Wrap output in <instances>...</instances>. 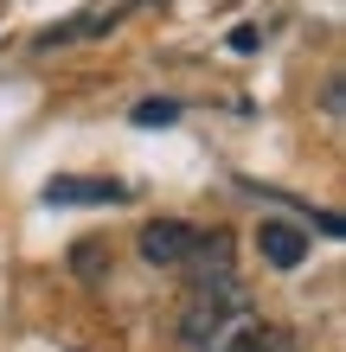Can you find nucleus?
I'll return each instance as SVG.
<instances>
[{
	"instance_id": "1",
	"label": "nucleus",
	"mask_w": 346,
	"mask_h": 352,
	"mask_svg": "<svg viewBox=\"0 0 346 352\" xmlns=\"http://www.w3.org/2000/svg\"><path fill=\"white\" fill-rule=\"evenodd\" d=\"M186 288L193 295H225V301H244V288H237V263H231V231H199L193 237V250H186Z\"/></svg>"
},
{
	"instance_id": "2",
	"label": "nucleus",
	"mask_w": 346,
	"mask_h": 352,
	"mask_svg": "<svg viewBox=\"0 0 346 352\" xmlns=\"http://www.w3.org/2000/svg\"><path fill=\"white\" fill-rule=\"evenodd\" d=\"M244 314V301H225V295H193L186 288V301H180V314H173V340L186 346V352H206L225 327Z\"/></svg>"
},
{
	"instance_id": "3",
	"label": "nucleus",
	"mask_w": 346,
	"mask_h": 352,
	"mask_svg": "<svg viewBox=\"0 0 346 352\" xmlns=\"http://www.w3.org/2000/svg\"><path fill=\"white\" fill-rule=\"evenodd\" d=\"M193 224L186 218H154V224H141V263H154V269H180L193 250Z\"/></svg>"
},
{
	"instance_id": "4",
	"label": "nucleus",
	"mask_w": 346,
	"mask_h": 352,
	"mask_svg": "<svg viewBox=\"0 0 346 352\" xmlns=\"http://www.w3.org/2000/svg\"><path fill=\"white\" fill-rule=\"evenodd\" d=\"M257 250H263L270 269H301V263H308V231L289 224V218H263L257 224Z\"/></svg>"
},
{
	"instance_id": "5",
	"label": "nucleus",
	"mask_w": 346,
	"mask_h": 352,
	"mask_svg": "<svg viewBox=\"0 0 346 352\" xmlns=\"http://www.w3.org/2000/svg\"><path fill=\"white\" fill-rule=\"evenodd\" d=\"M129 186L116 179H52L45 186V205H122Z\"/></svg>"
},
{
	"instance_id": "6",
	"label": "nucleus",
	"mask_w": 346,
	"mask_h": 352,
	"mask_svg": "<svg viewBox=\"0 0 346 352\" xmlns=\"http://www.w3.org/2000/svg\"><path fill=\"white\" fill-rule=\"evenodd\" d=\"M206 352H257V320H250V307H244V314H237V320H231Z\"/></svg>"
},
{
	"instance_id": "7",
	"label": "nucleus",
	"mask_w": 346,
	"mask_h": 352,
	"mask_svg": "<svg viewBox=\"0 0 346 352\" xmlns=\"http://www.w3.org/2000/svg\"><path fill=\"white\" fill-rule=\"evenodd\" d=\"M135 129H173V122H180V102L173 96H148V102H135Z\"/></svg>"
},
{
	"instance_id": "8",
	"label": "nucleus",
	"mask_w": 346,
	"mask_h": 352,
	"mask_svg": "<svg viewBox=\"0 0 346 352\" xmlns=\"http://www.w3.org/2000/svg\"><path fill=\"white\" fill-rule=\"evenodd\" d=\"M71 269L84 282H103L109 276V250H103V243H77V250H71Z\"/></svg>"
},
{
	"instance_id": "9",
	"label": "nucleus",
	"mask_w": 346,
	"mask_h": 352,
	"mask_svg": "<svg viewBox=\"0 0 346 352\" xmlns=\"http://www.w3.org/2000/svg\"><path fill=\"white\" fill-rule=\"evenodd\" d=\"M257 352H295V333L289 327H257Z\"/></svg>"
},
{
	"instance_id": "10",
	"label": "nucleus",
	"mask_w": 346,
	"mask_h": 352,
	"mask_svg": "<svg viewBox=\"0 0 346 352\" xmlns=\"http://www.w3.org/2000/svg\"><path fill=\"white\" fill-rule=\"evenodd\" d=\"M321 109H327L334 122L346 116V84H340V77H327V90H321Z\"/></svg>"
},
{
	"instance_id": "11",
	"label": "nucleus",
	"mask_w": 346,
	"mask_h": 352,
	"mask_svg": "<svg viewBox=\"0 0 346 352\" xmlns=\"http://www.w3.org/2000/svg\"><path fill=\"white\" fill-rule=\"evenodd\" d=\"M231 52H257V26H237L231 32Z\"/></svg>"
}]
</instances>
